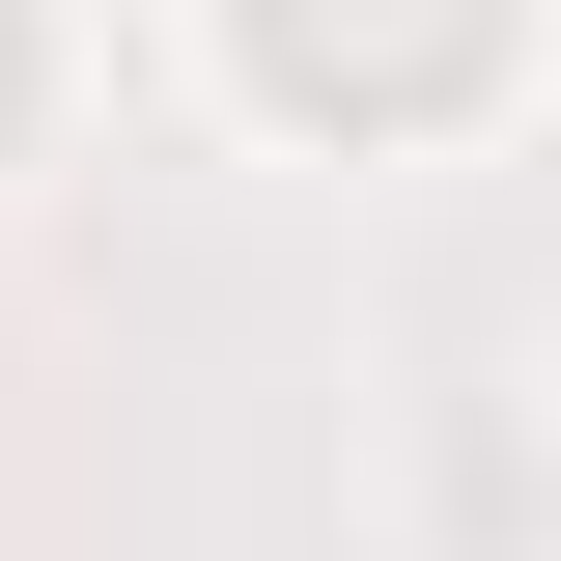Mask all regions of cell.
I'll return each instance as SVG.
<instances>
[{
	"label": "cell",
	"instance_id": "cell-1",
	"mask_svg": "<svg viewBox=\"0 0 561 561\" xmlns=\"http://www.w3.org/2000/svg\"><path fill=\"white\" fill-rule=\"evenodd\" d=\"M505 0H253V57L309 84V113H421V84H478Z\"/></svg>",
	"mask_w": 561,
	"mask_h": 561
}]
</instances>
